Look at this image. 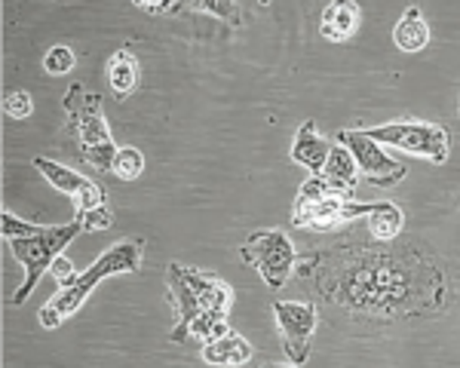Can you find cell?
<instances>
[{
	"mask_svg": "<svg viewBox=\"0 0 460 368\" xmlns=\"http://www.w3.org/2000/svg\"><path fill=\"white\" fill-rule=\"evenodd\" d=\"M166 292H169V304H172L175 311V329L169 331V341L172 344H184V337H188V329L194 326V320L203 311V304H199L197 298V289L194 283H190V274L184 264L172 261L166 267Z\"/></svg>",
	"mask_w": 460,
	"mask_h": 368,
	"instance_id": "11",
	"label": "cell"
},
{
	"mask_svg": "<svg viewBox=\"0 0 460 368\" xmlns=\"http://www.w3.org/2000/svg\"><path fill=\"white\" fill-rule=\"evenodd\" d=\"M372 142L399 147V151L411 153V157L429 160V163H445L448 160V132L439 123H427V120H393L381 123V127L362 129Z\"/></svg>",
	"mask_w": 460,
	"mask_h": 368,
	"instance_id": "6",
	"label": "cell"
},
{
	"mask_svg": "<svg viewBox=\"0 0 460 368\" xmlns=\"http://www.w3.org/2000/svg\"><path fill=\"white\" fill-rule=\"evenodd\" d=\"M338 142L353 153L356 166H359V175L375 188H393L408 175V169L393 160L381 145L372 142L362 129H341Z\"/></svg>",
	"mask_w": 460,
	"mask_h": 368,
	"instance_id": "8",
	"label": "cell"
},
{
	"mask_svg": "<svg viewBox=\"0 0 460 368\" xmlns=\"http://www.w3.org/2000/svg\"><path fill=\"white\" fill-rule=\"evenodd\" d=\"M49 274H53L56 279H58V289H68V285L77 279V274H74V267H71V261L68 258H56L53 261V267H49Z\"/></svg>",
	"mask_w": 460,
	"mask_h": 368,
	"instance_id": "23",
	"label": "cell"
},
{
	"mask_svg": "<svg viewBox=\"0 0 460 368\" xmlns=\"http://www.w3.org/2000/svg\"><path fill=\"white\" fill-rule=\"evenodd\" d=\"M111 172H114L117 179H123V181H136L138 175L145 172L142 151H138V147H120V151H117V157H114V169H111Z\"/></svg>",
	"mask_w": 460,
	"mask_h": 368,
	"instance_id": "19",
	"label": "cell"
},
{
	"mask_svg": "<svg viewBox=\"0 0 460 368\" xmlns=\"http://www.w3.org/2000/svg\"><path fill=\"white\" fill-rule=\"evenodd\" d=\"M105 74H108L111 90L117 92V99H126V95L136 90V83H138V62H136V56H132L129 49H117V53L108 58Z\"/></svg>",
	"mask_w": 460,
	"mask_h": 368,
	"instance_id": "18",
	"label": "cell"
},
{
	"mask_svg": "<svg viewBox=\"0 0 460 368\" xmlns=\"http://www.w3.org/2000/svg\"><path fill=\"white\" fill-rule=\"evenodd\" d=\"M329 151H332V145L316 132V123L304 120L298 136H295V145H292V160H295V163L310 169L314 175H323L325 160H329Z\"/></svg>",
	"mask_w": 460,
	"mask_h": 368,
	"instance_id": "14",
	"label": "cell"
},
{
	"mask_svg": "<svg viewBox=\"0 0 460 368\" xmlns=\"http://www.w3.org/2000/svg\"><path fill=\"white\" fill-rule=\"evenodd\" d=\"M34 169L53 184L56 190L71 197L74 206H77V218L74 221H80L84 231H108L114 215H111V209L105 203V188H102V184H95L93 179H86V175H80V172H71L68 166L56 163V160H47V157H37Z\"/></svg>",
	"mask_w": 460,
	"mask_h": 368,
	"instance_id": "5",
	"label": "cell"
},
{
	"mask_svg": "<svg viewBox=\"0 0 460 368\" xmlns=\"http://www.w3.org/2000/svg\"><path fill=\"white\" fill-rule=\"evenodd\" d=\"M393 43H396L402 53H420L429 43V25L418 6H408L402 13V19L396 22V28H393Z\"/></svg>",
	"mask_w": 460,
	"mask_h": 368,
	"instance_id": "16",
	"label": "cell"
},
{
	"mask_svg": "<svg viewBox=\"0 0 460 368\" xmlns=\"http://www.w3.org/2000/svg\"><path fill=\"white\" fill-rule=\"evenodd\" d=\"M84 231L80 221H71V224H62V227H43L40 231L31 233V237H16V240H6L10 242V252L16 255V261L25 267V283L19 285L16 294H13V304H25L28 294L37 285V279L47 274L53 267L56 258H62L65 246Z\"/></svg>",
	"mask_w": 460,
	"mask_h": 368,
	"instance_id": "4",
	"label": "cell"
},
{
	"mask_svg": "<svg viewBox=\"0 0 460 368\" xmlns=\"http://www.w3.org/2000/svg\"><path fill=\"white\" fill-rule=\"evenodd\" d=\"M240 255L249 267L258 270V276H261L270 289H283L288 283V276L298 270L295 242L288 240V233L277 231V227L252 233V237L240 246Z\"/></svg>",
	"mask_w": 460,
	"mask_h": 368,
	"instance_id": "7",
	"label": "cell"
},
{
	"mask_svg": "<svg viewBox=\"0 0 460 368\" xmlns=\"http://www.w3.org/2000/svg\"><path fill=\"white\" fill-rule=\"evenodd\" d=\"M375 209V203H359L350 197H323V200L310 206H292V224L295 227H314V231H332L347 221L368 218Z\"/></svg>",
	"mask_w": 460,
	"mask_h": 368,
	"instance_id": "10",
	"label": "cell"
},
{
	"mask_svg": "<svg viewBox=\"0 0 460 368\" xmlns=\"http://www.w3.org/2000/svg\"><path fill=\"white\" fill-rule=\"evenodd\" d=\"M457 114H460V99H457Z\"/></svg>",
	"mask_w": 460,
	"mask_h": 368,
	"instance_id": "25",
	"label": "cell"
},
{
	"mask_svg": "<svg viewBox=\"0 0 460 368\" xmlns=\"http://www.w3.org/2000/svg\"><path fill=\"white\" fill-rule=\"evenodd\" d=\"M362 22V6L359 4H350V0H335V4H329L323 10V16H319V31H323L325 40H350L356 34V28H359Z\"/></svg>",
	"mask_w": 460,
	"mask_h": 368,
	"instance_id": "13",
	"label": "cell"
},
{
	"mask_svg": "<svg viewBox=\"0 0 460 368\" xmlns=\"http://www.w3.org/2000/svg\"><path fill=\"white\" fill-rule=\"evenodd\" d=\"M261 368H298V365H295V363H267Z\"/></svg>",
	"mask_w": 460,
	"mask_h": 368,
	"instance_id": "24",
	"label": "cell"
},
{
	"mask_svg": "<svg viewBox=\"0 0 460 368\" xmlns=\"http://www.w3.org/2000/svg\"><path fill=\"white\" fill-rule=\"evenodd\" d=\"M62 108L65 117H68L65 132H68L77 157L86 166H93L95 172H111L120 147L111 138L105 110H102V95L89 92L84 83H71L62 99Z\"/></svg>",
	"mask_w": 460,
	"mask_h": 368,
	"instance_id": "2",
	"label": "cell"
},
{
	"mask_svg": "<svg viewBox=\"0 0 460 368\" xmlns=\"http://www.w3.org/2000/svg\"><path fill=\"white\" fill-rule=\"evenodd\" d=\"M323 179L338 197H350V200L356 197V188H359V166H356L353 153L341 142L332 145L329 160H325V169H323Z\"/></svg>",
	"mask_w": 460,
	"mask_h": 368,
	"instance_id": "12",
	"label": "cell"
},
{
	"mask_svg": "<svg viewBox=\"0 0 460 368\" xmlns=\"http://www.w3.org/2000/svg\"><path fill=\"white\" fill-rule=\"evenodd\" d=\"M142 240H126L111 246L86 274H80L68 289H58L47 304L40 307V326L43 329H58L71 313H77L84 307V301L93 294L99 283H105L108 276L117 274H136L138 264H142Z\"/></svg>",
	"mask_w": 460,
	"mask_h": 368,
	"instance_id": "3",
	"label": "cell"
},
{
	"mask_svg": "<svg viewBox=\"0 0 460 368\" xmlns=\"http://www.w3.org/2000/svg\"><path fill=\"white\" fill-rule=\"evenodd\" d=\"M203 359L209 365H227V368L246 365L252 359V344L243 335H236V331H227L218 341L203 344Z\"/></svg>",
	"mask_w": 460,
	"mask_h": 368,
	"instance_id": "15",
	"label": "cell"
},
{
	"mask_svg": "<svg viewBox=\"0 0 460 368\" xmlns=\"http://www.w3.org/2000/svg\"><path fill=\"white\" fill-rule=\"evenodd\" d=\"M71 68H74V49L65 47V43H58V47H53L43 56V71H47L49 77H62V74H68Z\"/></svg>",
	"mask_w": 460,
	"mask_h": 368,
	"instance_id": "20",
	"label": "cell"
},
{
	"mask_svg": "<svg viewBox=\"0 0 460 368\" xmlns=\"http://www.w3.org/2000/svg\"><path fill=\"white\" fill-rule=\"evenodd\" d=\"M0 227H4V237L6 240H16V237H31V233L40 231V224H31V221H22L10 212L0 215Z\"/></svg>",
	"mask_w": 460,
	"mask_h": 368,
	"instance_id": "22",
	"label": "cell"
},
{
	"mask_svg": "<svg viewBox=\"0 0 460 368\" xmlns=\"http://www.w3.org/2000/svg\"><path fill=\"white\" fill-rule=\"evenodd\" d=\"M273 316H277L279 341H283L288 363L304 365L316 331V307L307 301H273Z\"/></svg>",
	"mask_w": 460,
	"mask_h": 368,
	"instance_id": "9",
	"label": "cell"
},
{
	"mask_svg": "<svg viewBox=\"0 0 460 368\" xmlns=\"http://www.w3.org/2000/svg\"><path fill=\"white\" fill-rule=\"evenodd\" d=\"M298 274L323 294L325 304L362 322V329L427 320L445 307L439 261L411 240L344 237L319 252L301 255Z\"/></svg>",
	"mask_w": 460,
	"mask_h": 368,
	"instance_id": "1",
	"label": "cell"
},
{
	"mask_svg": "<svg viewBox=\"0 0 460 368\" xmlns=\"http://www.w3.org/2000/svg\"><path fill=\"white\" fill-rule=\"evenodd\" d=\"M4 110H6V117H13V120H28V117L34 114V101L25 90H16L4 99Z\"/></svg>",
	"mask_w": 460,
	"mask_h": 368,
	"instance_id": "21",
	"label": "cell"
},
{
	"mask_svg": "<svg viewBox=\"0 0 460 368\" xmlns=\"http://www.w3.org/2000/svg\"><path fill=\"white\" fill-rule=\"evenodd\" d=\"M402 209L396 203L384 200V203H375L372 215L366 218V227H368V237L377 240V242H393L399 240L402 233Z\"/></svg>",
	"mask_w": 460,
	"mask_h": 368,
	"instance_id": "17",
	"label": "cell"
}]
</instances>
